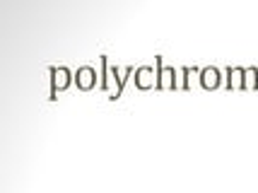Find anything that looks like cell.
<instances>
[{
    "label": "cell",
    "instance_id": "cell-1",
    "mask_svg": "<svg viewBox=\"0 0 258 193\" xmlns=\"http://www.w3.org/2000/svg\"><path fill=\"white\" fill-rule=\"evenodd\" d=\"M94 78H97V73L92 68H80L77 70V87L80 89H92L94 87Z\"/></svg>",
    "mask_w": 258,
    "mask_h": 193
},
{
    "label": "cell",
    "instance_id": "cell-2",
    "mask_svg": "<svg viewBox=\"0 0 258 193\" xmlns=\"http://www.w3.org/2000/svg\"><path fill=\"white\" fill-rule=\"evenodd\" d=\"M203 84H205V87H217V84H220V73H217L215 68H207V70L203 73Z\"/></svg>",
    "mask_w": 258,
    "mask_h": 193
}]
</instances>
